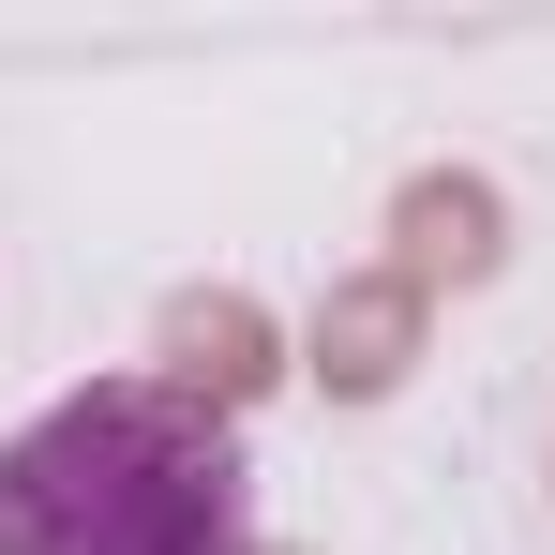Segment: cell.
Instances as JSON below:
<instances>
[{
	"instance_id": "obj_1",
	"label": "cell",
	"mask_w": 555,
	"mask_h": 555,
	"mask_svg": "<svg viewBox=\"0 0 555 555\" xmlns=\"http://www.w3.org/2000/svg\"><path fill=\"white\" fill-rule=\"evenodd\" d=\"M0 555H256V451L166 375H91L0 436Z\"/></svg>"
}]
</instances>
